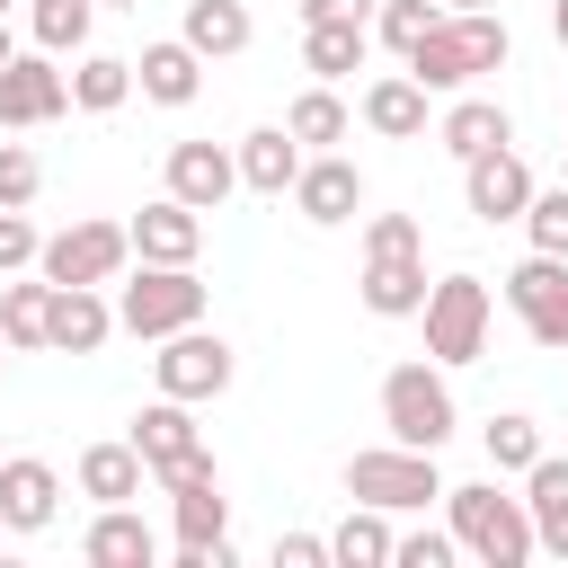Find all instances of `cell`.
Wrapping results in <instances>:
<instances>
[{"label": "cell", "instance_id": "cell-40", "mask_svg": "<svg viewBox=\"0 0 568 568\" xmlns=\"http://www.w3.org/2000/svg\"><path fill=\"white\" fill-rule=\"evenodd\" d=\"M453 550H462L453 532H399L390 541V568H453Z\"/></svg>", "mask_w": 568, "mask_h": 568}, {"label": "cell", "instance_id": "cell-13", "mask_svg": "<svg viewBox=\"0 0 568 568\" xmlns=\"http://www.w3.org/2000/svg\"><path fill=\"white\" fill-rule=\"evenodd\" d=\"M355 204H364V169L346 151H311L302 178H293V213L320 222V231H337V222H355Z\"/></svg>", "mask_w": 568, "mask_h": 568}, {"label": "cell", "instance_id": "cell-33", "mask_svg": "<svg viewBox=\"0 0 568 568\" xmlns=\"http://www.w3.org/2000/svg\"><path fill=\"white\" fill-rule=\"evenodd\" d=\"M479 444H488V470H532V462H541V426H532L524 408L488 417V426H479Z\"/></svg>", "mask_w": 568, "mask_h": 568}, {"label": "cell", "instance_id": "cell-36", "mask_svg": "<svg viewBox=\"0 0 568 568\" xmlns=\"http://www.w3.org/2000/svg\"><path fill=\"white\" fill-rule=\"evenodd\" d=\"M435 18H444V0H373V36H382L390 53H408Z\"/></svg>", "mask_w": 568, "mask_h": 568}, {"label": "cell", "instance_id": "cell-9", "mask_svg": "<svg viewBox=\"0 0 568 568\" xmlns=\"http://www.w3.org/2000/svg\"><path fill=\"white\" fill-rule=\"evenodd\" d=\"M151 373H160L169 399H222L231 373H240V355H231V337H213V328L195 320V328H169V337H160Z\"/></svg>", "mask_w": 568, "mask_h": 568}, {"label": "cell", "instance_id": "cell-46", "mask_svg": "<svg viewBox=\"0 0 568 568\" xmlns=\"http://www.w3.org/2000/svg\"><path fill=\"white\" fill-rule=\"evenodd\" d=\"M106 9H142V0H106Z\"/></svg>", "mask_w": 568, "mask_h": 568}, {"label": "cell", "instance_id": "cell-3", "mask_svg": "<svg viewBox=\"0 0 568 568\" xmlns=\"http://www.w3.org/2000/svg\"><path fill=\"white\" fill-rule=\"evenodd\" d=\"M382 426H390V444H417V453H444V444H453L462 408H453V382H444L435 355L382 373Z\"/></svg>", "mask_w": 568, "mask_h": 568}, {"label": "cell", "instance_id": "cell-37", "mask_svg": "<svg viewBox=\"0 0 568 568\" xmlns=\"http://www.w3.org/2000/svg\"><path fill=\"white\" fill-rule=\"evenodd\" d=\"M36 186H44V160L27 142H0V204H36Z\"/></svg>", "mask_w": 568, "mask_h": 568}, {"label": "cell", "instance_id": "cell-47", "mask_svg": "<svg viewBox=\"0 0 568 568\" xmlns=\"http://www.w3.org/2000/svg\"><path fill=\"white\" fill-rule=\"evenodd\" d=\"M0 373H9V337H0Z\"/></svg>", "mask_w": 568, "mask_h": 568}, {"label": "cell", "instance_id": "cell-8", "mask_svg": "<svg viewBox=\"0 0 568 568\" xmlns=\"http://www.w3.org/2000/svg\"><path fill=\"white\" fill-rule=\"evenodd\" d=\"M124 257H133V231L124 222H71V231H53L36 248V275L44 284H115Z\"/></svg>", "mask_w": 568, "mask_h": 568}, {"label": "cell", "instance_id": "cell-1", "mask_svg": "<svg viewBox=\"0 0 568 568\" xmlns=\"http://www.w3.org/2000/svg\"><path fill=\"white\" fill-rule=\"evenodd\" d=\"M399 62H408V80H417L426 98H453V89H470L479 71H506V18H497V9H444Z\"/></svg>", "mask_w": 568, "mask_h": 568}, {"label": "cell", "instance_id": "cell-23", "mask_svg": "<svg viewBox=\"0 0 568 568\" xmlns=\"http://www.w3.org/2000/svg\"><path fill=\"white\" fill-rule=\"evenodd\" d=\"M151 550H160V541H151V524H142L133 506H98L89 532H80V559H89V568H151Z\"/></svg>", "mask_w": 568, "mask_h": 568}, {"label": "cell", "instance_id": "cell-41", "mask_svg": "<svg viewBox=\"0 0 568 568\" xmlns=\"http://www.w3.org/2000/svg\"><path fill=\"white\" fill-rule=\"evenodd\" d=\"M275 568H328V532H275Z\"/></svg>", "mask_w": 568, "mask_h": 568}, {"label": "cell", "instance_id": "cell-17", "mask_svg": "<svg viewBox=\"0 0 568 568\" xmlns=\"http://www.w3.org/2000/svg\"><path fill=\"white\" fill-rule=\"evenodd\" d=\"M133 89H142L151 106H195V89H204V53H195L186 36H160V44H142Z\"/></svg>", "mask_w": 568, "mask_h": 568}, {"label": "cell", "instance_id": "cell-21", "mask_svg": "<svg viewBox=\"0 0 568 568\" xmlns=\"http://www.w3.org/2000/svg\"><path fill=\"white\" fill-rule=\"evenodd\" d=\"M364 53H373V27L364 18H311L302 27V71L311 80H355Z\"/></svg>", "mask_w": 568, "mask_h": 568}, {"label": "cell", "instance_id": "cell-20", "mask_svg": "<svg viewBox=\"0 0 568 568\" xmlns=\"http://www.w3.org/2000/svg\"><path fill=\"white\" fill-rule=\"evenodd\" d=\"M364 311L373 320H417V302H426V257L417 248H390V257H364Z\"/></svg>", "mask_w": 568, "mask_h": 568}, {"label": "cell", "instance_id": "cell-15", "mask_svg": "<svg viewBox=\"0 0 568 568\" xmlns=\"http://www.w3.org/2000/svg\"><path fill=\"white\" fill-rule=\"evenodd\" d=\"M124 231H133V257H151V266H195V248H204V213L178 204V195L142 204Z\"/></svg>", "mask_w": 568, "mask_h": 568}, {"label": "cell", "instance_id": "cell-43", "mask_svg": "<svg viewBox=\"0 0 568 568\" xmlns=\"http://www.w3.org/2000/svg\"><path fill=\"white\" fill-rule=\"evenodd\" d=\"M550 36H559V44H568V0H550Z\"/></svg>", "mask_w": 568, "mask_h": 568}, {"label": "cell", "instance_id": "cell-19", "mask_svg": "<svg viewBox=\"0 0 568 568\" xmlns=\"http://www.w3.org/2000/svg\"><path fill=\"white\" fill-rule=\"evenodd\" d=\"M115 337V302L98 293V284H53V328H44V346H62V355H98Z\"/></svg>", "mask_w": 568, "mask_h": 568}, {"label": "cell", "instance_id": "cell-24", "mask_svg": "<svg viewBox=\"0 0 568 568\" xmlns=\"http://www.w3.org/2000/svg\"><path fill=\"white\" fill-rule=\"evenodd\" d=\"M435 142H444L453 160H479V151L515 142V115H506L497 98H453V106H444V124H435Z\"/></svg>", "mask_w": 568, "mask_h": 568}, {"label": "cell", "instance_id": "cell-11", "mask_svg": "<svg viewBox=\"0 0 568 568\" xmlns=\"http://www.w3.org/2000/svg\"><path fill=\"white\" fill-rule=\"evenodd\" d=\"M53 115H71V71H53L44 44H36V53H9V62H0V124H9V133H36V124H53Z\"/></svg>", "mask_w": 568, "mask_h": 568}, {"label": "cell", "instance_id": "cell-22", "mask_svg": "<svg viewBox=\"0 0 568 568\" xmlns=\"http://www.w3.org/2000/svg\"><path fill=\"white\" fill-rule=\"evenodd\" d=\"M240 186L248 195H293V178H302V142L284 133V124H257V133H240Z\"/></svg>", "mask_w": 568, "mask_h": 568}, {"label": "cell", "instance_id": "cell-44", "mask_svg": "<svg viewBox=\"0 0 568 568\" xmlns=\"http://www.w3.org/2000/svg\"><path fill=\"white\" fill-rule=\"evenodd\" d=\"M9 53H18V44H9V18H0V62H9Z\"/></svg>", "mask_w": 568, "mask_h": 568}, {"label": "cell", "instance_id": "cell-30", "mask_svg": "<svg viewBox=\"0 0 568 568\" xmlns=\"http://www.w3.org/2000/svg\"><path fill=\"white\" fill-rule=\"evenodd\" d=\"M390 541H399L390 515H382V506H355V515L328 532V568H390Z\"/></svg>", "mask_w": 568, "mask_h": 568}, {"label": "cell", "instance_id": "cell-39", "mask_svg": "<svg viewBox=\"0 0 568 568\" xmlns=\"http://www.w3.org/2000/svg\"><path fill=\"white\" fill-rule=\"evenodd\" d=\"M390 248H426L417 213H373V222H364V257H390Z\"/></svg>", "mask_w": 568, "mask_h": 568}, {"label": "cell", "instance_id": "cell-14", "mask_svg": "<svg viewBox=\"0 0 568 568\" xmlns=\"http://www.w3.org/2000/svg\"><path fill=\"white\" fill-rule=\"evenodd\" d=\"M462 204H470L479 222H515V213L532 204V169H524V151L497 142V151L462 160Z\"/></svg>", "mask_w": 568, "mask_h": 568}, {"label": "cell", "instance_id": "cell-18", "mask_svg": "<svg viewBox=\"0 0 568 568\" xmlns=\"http://www.w3.org/2000/svg\"><path fill=\"white\" fill-rule=\"evenodd\" d=\"M231 186H240V160H231L222 142H169V195H178V204L213 213Z\"/></svg>", "mask_w": 568, "mask_h": 568}, {"label": "cell", "instance_id": "cell-29", "mask_svg": "<svg viewBox=\"0 0 568 568\" xmlns=\"http://www.w3.org/2000/svg\"><path fill=\"white\" fill-rule=\"evenodd\" d=\"M80 497L133 506V497H142V453H133V444H89V453H80Z\"/></svg>", "mask_w": 568, "mask_h": 568}, {"label": "cell", "instance_id": "cell-25", "mask_svg": "<svg viewBox=\"0 0 568 568\" xmlns=\"http://www.w3.org/2000/svg\"><path fill=\"white\" fill-rule=\"evenodd\" d=\"M524 515H532V541L568 559V462H559V453H541V462L524 470Z\"/></svg>", "mask_w": 568, "mask_h": 568}, {"label": "cell", "instance_id": "cell-49", "mask_svg": "<svg viewBox=\"0 0 568 568\" xmlns=\"http://www.w3.org/2000/svg\"><path fill=\"white\" fill-rule=\"evenodd\" d=\"M0 532H9V524H0Z\"/></svg>", "mask_w": 568, "mask_h": 568}, {"label": "cell", "instance_id": "cell-45", "mask_svg": "<svg viewBox=\"0 0 568 568\" xmlns=\"http://www.w3.org/2000/svg\"><path fill=\"white\" fill-rule=\"evenodd\" d=\"M444 9H497V0H444Z\"/></svg>", "mask_w": 568, "mask_h": 568}, {"label": "cell", "instance_id": "cell-10", "mask_svg": "<svg viewBox=\"0 0 568 568\" xmlns=\"http://www.w3.org/2000/svg\"><path fill=\"white\" fill-rule=\"evenodd\" d=\"M169 515H178V559L186 568H231V497H222V470L169 479Z\"/></svg>", "mask_w": 568, "mask_h": 568}, {"label": "cell", "instance_id": "cell-2", "mask_svg": "<svg viewBox=\"0 0 568 568\" xmlns=\"http://www.w3.org/2000/svg\"><path fill=\"white\" fill-rule=\"evenodd\" d=\"M444 515H453V541L488 568H524L541 541H532V515L524 497H506L497 479H470V488H444Z\"/></svg>", "mask_w": 568, "mask_h": 568}, {"label": "cell", "instance_id": "cell-38", "mask_svg": "<svg viewBox=\"0 0 568 568\" xmlns=\"http://www.w3.org/2000/svg\"><path fill=\"white\" fill-rule=\"evenodd\" d=\"M36 248H44V231L27 222V204H0V275L36 266Z\"/></svg>", "mask_w": 568, "mask_h": 568}, {"label": "cell", "instance_id": "cell-34", "mask_svg": "<svg viewBox=\"0 0 568 568\" xmlns=\"http://www.w3.org/2000/svg\"><path fill=\"white\" fill-rule=\"evenodd\" d=\"M27 18H36V44H44V53H80V44H89L98 0H36Z\"/></svg>", "mask_w": 568, "mask_h": 568}, {"label": "cell", "instance_id": "cell-48", "mask_svg": "<svg viewBox=\"0 0 568 568\" xmlns=\"http://www.w3.org/2000/svg\"><path fill=\"white\" fill-rule=\"evenodd\" d=\"M0 18H9V0H0Z\"/></svg>", "mask_w": 568, "mask_h": 568}, {"label": "cell", "instance_id": "cell-28", "mask_svg": "<svg viewBox=\"0 0 568 568\" xmlns=\"http://www.w3.org/2000/svg\"><path fill=\"white\" fill-rule=\"evenodd\" d=\"M284 133H293L302 151H337V142L355 133V115H346V98H337V89L320 80V89H302V98L284 106Z\"/></svg>", "mask_w": 568, "mask_h": 568}, {"label": "cell", "instance_id": "cell-26", "mask_svg": "<svg viewBox=\"0 0 568 568\" xmlns=\"http://www.w3.org/2000/svg\"><path fill=\"white\" fill-rule=\"evenodd\" d=\"M364 124H373L382 142H417V133H426V89H417L408 71H382V80L364 89Z\"/></svg>", "mask_w": 568, "mask_h": 568}, {"label": "cell", "instance_id": "cell-32", "mask_svg": "<svg viewBox=\"0 0 568 568\" xmlns=\"http://www.w3.org/2000/svg\"><path fill=\"white\" fill-rule=\"evenodd\" d=\"M44 328H53V284H44V275L0 284V337H9V346H44Z\"/></svg>", "mask_w": 568, "mask_h": 568}, {"label": "cell", "instance_id": "cell-5", "mask_svg": "<svg viewBox=\"0 0 568 568\" xmlns=\"http://www.w3.org/2000/svg\"><path fill=\"white\" fill-rule=\"evenodd\" d=\"M417 320H426V355L453 373V364H479L497 311H488V284H479V275H435L426 302H417Z\"/></svg>", "mask_w": 568, "mask_h": 568}, {"label": "cell", "instance_id": "cell-12", "mask_svg": "<svg viewBox=\"0 0 568 568\" xmlns=\"http://www.w3.org/2000/svg\"><path fill=\"white\" fill-rule=\"evenodd\" d=\"M506 311L532 328V346L559 355V346H568V257H541V248H532V257L506 275Z\"/></svg>", "mask_w": 568, "mask_h": 568}, {"label": "cell", "instance_id": "cell-7", "mask_svg": "<svg viewBox=\"0 0 568 568\" xmlns=\"http://www.w3.org/2000/svg\"><path fill=\"white\" fill-rule=\"evenodd\" d=\"M133 453H142V470L169 488V479H195V470H213V453H204V426H195V399H151V408H133V435H124Z\"/></svg>", "mask_w": 568, "mask_h": 568}, {"label": "cell", "instance_id": "cell-4", "mask_svg": "<svg viewBox=\"0 0 568 568\" xmlns=\"http://www.w3.org/2000/svg\"><path fill=\"white\" fill-rule=\"evenodd\" d=\"M346 497H355V506H382V515H417V506L444 497V470H435V453H417V444H364V453L346 462Z\"/></svg>", "mask_w": 568, "mask_h": 568}, {"label": "cell", "instance_id": "cell-42", "mask_svg": "<svg viewBox=\"0 0 568 568\" xmlns=\"http://www.w3.org/2000/svg\"><path fill=\"white\" fill-rule=\"evenodd\" d=\"M311 18H364V27H373V0H302V27H311Z\"/></svg>", "mask_w": 568, "mask_h": 568}, {"label": "cell", "instance_id": "cell-35", "mask_svg": "<svg viewBox=\"0 0 568 568\" xmlns=\"http://www.w3.org/2000/svg\"><path fill=\"white\" fill-rule=\"evenodd\" d=\"M515 222H524V240H532L541 257H568V186H532V204H524Z\"/></svg>", "mask_w": 568, "mask_h": 568}, {"label": "cell", "instance_id": "cell-31", "mask_svg": "<svg viewBox=\"0 0 568 568\" xmlns=\"http://www.w3.org/2000/svg\"><path fill=\"white\" fill-rule=\"evenodd\" d=\"M133 98V62L124 53H80V71H71V106L80 115H115Z\"/></svg>", "mask_w": 568, "mask_h": 568}, {"label": "cell", "instance_id": "cell-16", "mask_svg": "<svg viewBox=\"0 0 568 568\" xmlns=\"http://www.w3.org/2000/svg\"><path fill=\"white\" fill-rule=\"evenodd\" d=\"M53 515H62V470L36 462V453L27 462H0V524L9 532H44Z\"/></svg>", "mask_w": 568, "mask_h": 568}, {"label": "cell", "instance_id": "cell-6", "mask_svg": "<svg viewBox=\"0 0 568 568\" xmlns=\"http://www.w3.org/2000/svg\"><path fill=\"white\" fill-rule=\"evenodd\" d=\"M195 320H204V275L195 266H151L142 257V275L115 284V328H133V337H169V328H195Z\"/></svg>", "mask_w": 568, "mask_h": 568}, {"label": "cell", "instance_id": "cell-27", "mask_svg": "<svg viewBox=\"0 0 568 568\" xmlns=\"http://www.w3.org/2000/svg\"><path fill=\"white\" fill-rule=\"evenodd\" d=\"M178 36H186L204 62H231V53H248V36H257V27H248V9H240V0H186V27H178Z\"/></svg>", "mask_w": 568, "mask_h": 568}]
</instances>
